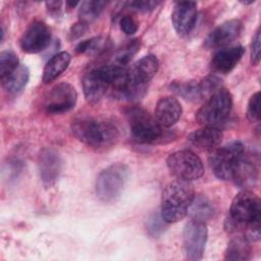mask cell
Returning a JSON list of instances; mask_svg holds the SVG:
<instances>
[{
    "mask_svg": "<svg viewBox=\"0 0 261 261\" xmlns=\"http://www.w3.org/2000/svg\"><path fill=\"white\" fill-rule=\"evenodd\" d=\"M170 89L177 94L178 96L182 97L189 101H200L201 93L199 82L189 81V82H173L170 85Z\"/></svg>",
    "mask_w": 261,
    "mask_h": 261,
    "instance_id": "603a6c76",
    "label": "cell"
},
{
    "mask_svg": "<svg viewBox=\"0 0 261 261\" xmlns=\"http://www.w3.org/2000/svg\"><path fill=\"white\" fill-rule=\"evenodd\" d=\"M29 68L23 64H19V66L13 72L0 80L2 87L6 92L11 95H16L24 89L29 82Z\"/></svg>",
    "mask_w": 261,
    "mask_h": 261,
    "instance_id": "ffe728a7",
    "label": "cell"
},
{
    "mask_svg": "<svg viewBox=\"0 0 261 261\" xmlns=\"http://www.w3.org/2000/svg\"><path fill=\"white\" fill-rule=\"evenodd\" d=\"M166 165L169 172L179 180L191 182L204 174L201 158L191 150H179L171 153L166 159Z\"/></svg>",
    "mask_w": 261,
    "mask_h": 261,
    "instance_id": "ba28073f",
    "label": "cell"
},
{
    "mask_svg": "<svg viewBox=\"0 0 261 261\" xmlns=\"http://www.w3.org/2000/svg\"><path fill=\"white\" fill-rule=\"evenodd\" d=\"M51 40V31L49 27L41 21H33L23 32L19 40V46L25 53L35 54L46 49Z\"/></svg>",
    "mask_w": 261,
    "mask_h": 261,
    "instance_id": "8fae6325",
    "label": "cell"
},
{
    "mask_svg": "<svg viewBox=\"0 0 261 261\" xmlns=\"http://www.w3.org/2000/svg\"><path fill=\"white\" fill-rule=\"evenodd\" d=\"M161 2L159 1H151V0H139V1H130L127 2V7L132 10L138 12H150L154 10Z\"/></svg>",
    "mask_w": 261,
    "mask_h": 261,
    "instance_id": "f1b7e54d",
    "label": "cell"
},
{
    "mask_svg": "<svg viewBox=\"0 0 261 261\" xmlns=\"http://www.w3.org/2000/svg\"><path fill=\"white\" fill-rule=\"evenodd\" d=\"M87 30H88V23L83 21H79L74 23L68 32V40L73 41L81 38L87 32Z\"/></svg>",
    "mask_w": 261,
    "mask_h": 261,
    "instance_id": "1f68e13d",
    "label": "cell"
},
{
    "mask_svg": "<svg viewBox=\"0 0 261 261\" xmlns=\"http://www.w3.org/2000/svg\"><path fill=\"white\" fill-rule=\"evenodd\" d=\"M261 204L259 197L250 190L239 192L232 199L229 217L226 220L228 231H243L245 227L256 220H260Z\"/></svg>",
    "mask_w": 261,
    "mask_h": 261,
    "instance_id": "3957f363",
    "label": "cell"
},
{
    "mask_svg": "<svg viewBox=\"0 0 261 261\" xmlns=\"http://www.w3.org/2000/svg\"><path fill=\"white\" fill-rule=\"evenodd\" d=\"M197 3L194 1H178L174 3L171 21L175 32L186 36L192 32L197 21Z\"/></svg>",
    "mask_w": 261,
    "mask_h": 261,
    "instance_id": "5bb4252c",
    "label": "cell"
},
{
    "mask_svg": "<svg viewBox=\"0 0 261 261\" xmlns=\"http://www.w3.org/2000/svg\"><path fill=\"white\" fill-rule=\"evenodd\" d=\"M104 46V40L101 37H94L80 42L75 47L77 54H93L97 53Z\"/></svg>",
    "mask_w": 261,
    "mask_h": 261,
    "instance_id": "4316f807",
    "label": "cell"
},
{
    "mask_svg": "<svg viewBox=\"0 0 261 261\" xmlns=\"http://www.w3.org/2000/svg\"><path fill=\"white\" fill-rule=\"evenodd\" d=\"M208 230L206 223L200 220H190L184 228L182 244L186 257L192 261L203 258L207 242Z\"/></svg>",
    "mask_w": 261,
    "mask_h": 261,
    "instance_id": "9c48e42d",
    "label": "cell"
},
{
    "mask_svg": "<svg viewBox=\"0 0 261 261\" xmlns=\"http://www.w3.org/2000/svg\"><path fill=\"white\" fill-rule=\"evenodd\" d=\"M106 2L104 1H84L81 3V7L79 9V17L80 21L89 22L95 20L99 17L101 12L103 11Z\"/></svg>",
    "mask_w": 261,
    "mask_h": 261,
    "instance_id": "cb8c5ba5",
    "label": "cell"
},
{
    "mask_svg": "<svg viewBox=\"0 0 261 261\" xmlns=\"http://www.w3.org/2000/svg\"><path fill=\"white\" fill-rule=\"evenodd\" d=\"M128 177V168L122 163H113L104 168L97 176L95 191L105 203L115 202L122 193Z\"/></svg>",
    "mask_w": 261,
    "mask_h": 261,
    "instance_id": "8992f818",
    "label": "cell"
},
{
    "mask_svg": "<svg viewBox=\"0 0 261 261\" xmlns=\"http://www.w3.org/2000/svg\"><path fill=\"white\" fill-rule=\"evenodd\" d=\"M232 108V96L225 88L219 89L197 111L195 118L202 126L218 127L228 118Z\"/></svg>",
    "mask_w": 261,
    "mask_h": 261,
    "instance_id": "277c9868",
    "label": "cell"
},
{
    "mask_svg": "<svg viewBox=\"0 0 261 261\" xmlns=\"http://www.w3.org/2000/svg\"><path fill=\"white\" fill-rule=\"evenodd\" d=\"M244 54L245 48L243 46H230L219 49L211 59V69L217 73H229L240 62Z\"/></svg>",
    "mask_w": 261,
    "mask_h": 261,
    "instance_id": "9a60e30c",
    "label": "cell"
},
{
    "mask_svg": "<svg viewBox=\"0 0 261 261\" xmlns=\"http://www.w3.org/2000/svg\"><path fill=\"white\" fill-rule=\"evenodd\" d=\"M132 137L142 144H154L164 137V127L139 106L130 107L125 112Z\"/></svg>",
    "mask_w": 261,
    "mask_h": 261,
    "instance_id": "5b68a950",
    "label": "cell"
},
{
    "mask_svg": "<svg viewBox=\"0 0 261 261\" xmlns=\"http://www.w3.org/2000/svg\"><path fill=\"white\" fill-rule=\"evenodd\" d=\"M62 167V160L57 151L52 148H44L38 157V168L41 180L45 188L55 185Z\"/></svg>",
    "mask_w": 261,
    "mask_h": 261,
    "instance_id": "4fadbf2b",
    "label": "cell"
},
{
    "mask_svg": "<svg viewBox=\"0 0 261 261\" xmlns=\"http://www.w3.org/2000/svg\"><path fill=\"white\" fill-rule=\"evenodd\" d=\"M215 210L212 203L203 195H195V198L188 210V214L191 215L192 219L207 221L213 217Z\"/></svg>",
    "mask_w": 261,
    "mask_h": 261,
    "instance_id": "7402d4cb",
    "label": "cell"
},
{
    "mask_svg": "<svg viewBox=\"0 0 261 261\" xmlns=\"http://www.w3.org/2000/svg\"><path fill=\"white\" fill-rule=\"evenodd\" d=\"M255 2V0H251V1H244V2H242L243 4H252V3H254Z\"/></svg>",
    "mask_w": 261,
    "mask_h": 261,
    "instance_id": "e575fe53",
    "label": "cell"
},
{
    "mask_svg": "<svg viewBox=\"0 0 261 261\" xmlns=\"http://www.w3.org/2000/svg\"><path fill=\"white\" fill-rule=\"evenodd\" d=\"M260 42H261V36H260V29L258 28L251 42V63L253 65H258L260 62V50H261Z\"/></svg>",
    "mask_w": 261,
    "mask_h": 261,
    "instance_id": "f546056e",
    "label": "cell"
},
{
    "mask_svg": "<svg viewBox=\"0 0 261 261\" xmlns=\"http://www.w3.org/2000/svg\"><path fill=\"white\" fill-rule=\"evenodd\" d=\"M244 154L245 146L240 141L215 149L209 156V165L213 174L221 180H231L238 163Z\"/></svg>",
    "mask_w": 261,
    "mask_h": 261,
    "instance_id": "52a82bcc",
    "label": "cell"
},
{
    "mask_svg": "<svg viewBox=\"0 0 261 261\" xmlns=\"http://www.w3.org/2000/svg\"><path fill=\"white\" fill-rule=\"evenodd\" d=\"M139 48H140V42L137 39L128 41L126 44L122 46V48H120L116 52L115 63L125 66L130 61L133 56L139 51Z\"/></svg>",
    "mask_w": 261,
    "mask_h": 261,
    "instance_id": "484cf974",
    "label": "cell"
},
{
    "mask_svg": "<svg viewBox=\"0 0 261 261\" xmlns=\"http://www.w3.org/2000/svg\"><path fill=\"white\" fill-rule=\"evenodd\" d=\"M182 114V107L179 101L171 96L162 97L158 100L154 118L162 127H170L178 121Z\"/></svg>",
    "mask_w": 261,
    "mask_h": 261,
    "instance_id": "2e32d148",
    "label": "cell"
},
{
    "mask_svg": "<svg viewBox=\"0 0 261 261\" xmlns=\"http://www.w3.org/2000/svg\"><path fill=\"white\" fill-rule=\"evenodd\" d=\"M18 66V57L12 50H5L0 53V79L10 74Z\"/></svg>",
    "mask_w": 261,
    "mask_h": 261,
    "instance_id": "d4e9b609",
    "label": "cell"
},
{
    "mask_svg": "<svg viewBox=\"0 0 261 261\" xmlns=\"http://www.w3.org/2000/svg\"><path fill=\"white\" fill-rule=\"evenodd\" d=\"M71 132L79 141L97 151L112 148L119 139V130L112 121L91 116L73 119Z\"/></svg>",
    "mask_w": 261,
    "mask_h": 261,
    "instance_id": "6da1fadb",
    "label": "cell"
},
{
    "mask_svg": "<svg viewBox=\"0 0 261 261\" xmlns=\"http://www.w3.org/2000/svg\"><path fill=\"white\" fill-rule=\"evenodd\" d=\"M191 182L176 179L168 184L161 198V218L164 222L174 223L186 217L195 198Z\"/></svg>",
    "mask_w": 261,
    "mask_h": 261,
    "instance_id": "7a4b0ae2",
    "label": "cell"
},
{
    "mask_svg": "<svg viewBox=\"0 0 261 261\" xmlns=\"http://www.w3.org/2000/svg\"><path fill=\"white\" fill-rule=\"evenodd\" d=\"M243 30V23L239 19H230L216 27L206 37L204 46L208 50L222 49L237 40Z\"/></svg>",
    "mask_w": 261,
    "mask_h": 261,
    "instance_id": "7c38bea8",
    "label": "cell"
},
{
    "mask_svg": "<svg viewBox=\"0 0 261 261\" xmlns=\"http://www.w3.org/2000/svg\"><path fill=\"white\" fill-rule=\"evenodd\" d=\"M258 179V168L254 161L244 156L238 163V166L233 172L231 180L234 181L240 188L249 190L253 188Z\"/></svg>",
    "mask_w": 261,
    "mask_h": 261,
    "instance_id": "ac0fdd59",
    "label": "cell"
},
{
    "mask_svg": "<svg viewBox=\"0 0 261 261\" xmlns=\"http://www.w3.org/2000/svg\"><path fill=\"white\" fill-rule=\"evenodd\" d=\"M251 252L250 241L245 236H236L227 244L224 258L226 260H248Z\"/></svg>",
    "mask_w": 261,
    "mask_h": 261,
    "instance_id": "44dd1931",
    "label": "cell"
},
{
    "mask_svg": "<svg viewBox=\"0 0 261 261\" xmlns=\"http://www.w3.org/2000/svg\"><path fill=\"white\" fill-rule=\"evenodd\" d=\"M247 118L253 123L260 121V92H256L250 97L247 107Z\"/></svg>",
    "mask_w": 261,
    "mask_h": 261,
    "instance_id": "83f0119b",
    "label": "cell"
},
{
    "mask_svg": "<svg viewBox=\"0 0 261 261\" xmlns=\"http://www.w3.org/2000/svg\"><path fill=\"white\" fill-rule=\"evenodd\" d=\"M71 60V56L68 52L61 51L53 55L43 69L42 80L44 84H49L56 80L66 68L68 67Z\"/></svg>",
    "mask_w": 261,
    "mask_h": 261,
    "instance_id": "d6986e66",
    "label": "cell"
},
{
    "mask_svg": "<svg viewBox=\"0 0 261 261\" xmlns=\"http://www.w3.org/2000/svg\"><path fill=\"white\" fill-rule=\"evenodd\" d=\"M222 133L218 127L202 126L188 136V141L203 151H214L222 141Z\"/></svg>",
    "mask_w": 261,
    "mask_h": 261,
    "instance_id": "e0dca14e",
    "label": "cell"
},
{
    "mask_svg": "<svg viewBox=\"0 0 261 261\" xmlns=\"http://www.w3.org/2000/svg\"><path fill=\"white\" fill-rule=\"evenodd\" d=\"M47 11L52 16H58L62 10V2L61 1H49L45 3Z\"/></svg>",
    "mask_w": 261,
    "mask_h": 261,
    "instance_id": "d6a6232c",
    "label": "cell"
},
{
    "mask_svg": "<svg viewBox=\"0 0 261 261\" xmlns=\"http://www.w3.org/2000/svg\"><path fill=\"white\" fill-rule=\"evenodd\" d=\"M119 25H120V30L127 36L134 35L135 33H137L139 29L137 20L132 15H128V14H125L120 18Z\"/></svg>",
    "mask_w": 261,
    "mask_h": 261,
    "instance_id": "4dcf8cb0",
    "label": "cell"
},
{
    "mask_svg": "<svg viewBox=\"0 0 261 261\" xmlns=\"http://www.w3.org/2000/svg\"><path fill=\"white\" fill-rule=\"evenodd\" d=\"M79 4V2H65V5L68 7V8H73V7H75L76 5Z\"/></svg>",
    "mask_w": 261,
    "mask_h": 261,
    "instance_id": "836d02e7",
    "label": "cell"
},
{
    "mask_svg": "<svg viewBox=\"0 0 261 261\" xmlns=\"http://www.w3.org/2000/svg\"><path fill=\"white\" fill-rule=\"evenodd\" d=\"M77 93L69 83L55 85L44 100V110L48 114H61L71 110L76 103Z\"/></svg>",
    "mask_w": 261,
    "mask_h": 261,
    "instance_id": "30bf717a",
    "label": "cell"
}]
</instances>
